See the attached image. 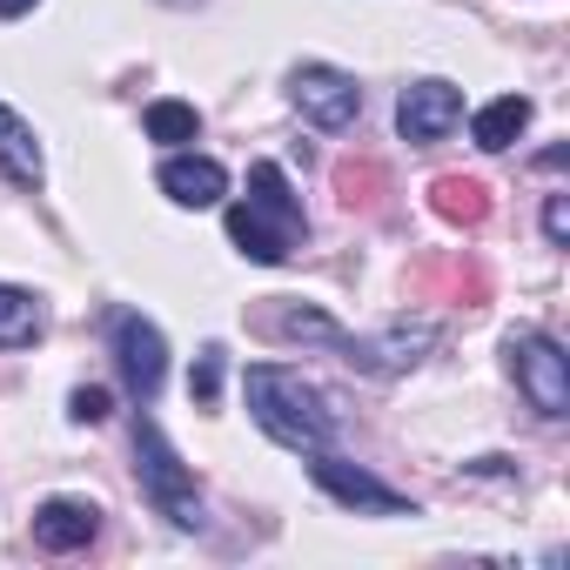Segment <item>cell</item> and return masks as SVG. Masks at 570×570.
<instances>
[{
  "mask_svg": "<svg viewBox=\"0 0 570 570\" xmlns=\"http://www.w3.org/2000/svg\"><path fill=\"white\" fill-rule=\"evenodd\" d=\"M222 363H228V350L208 343V350L195 356V370H188V396H195L202 410H215V396H222Z\"/></svg>",
  "mask_w": 570,
  "mask_h": 570,
  "instance_id": "cell-19",
  "label": "cell"
},
{
  "mask_svg": "<svg viewBox=\"0 0 570 570\" xmlns=\"http://www.w3.org/2000/svg\"><path fill=\"white\" fill-rule=\"evenodd\" d=\"M242 390H248V416H255L282 450H303V456H309V450H330V443H336V423H343V416H336V403H330L303 370L255 363Z\"/></svg>",
  "mask_w": 570,
  "mask_h": 570,
  "instance_id": "cell-1",
  "label": "cell"
},
{
  "mask_svg": "<svg viewBox=\"0 0 570 570\" xmlns=\"http://www.w3.org/2000/svg\"><path fill=\"white\" fill-rule=\"evenodd\" d=\"M430 208L443 222H456V228H483L490 222V188L476 175H436L430 181Z\"/></svg>",
  "mask_w": 570,
  "mask_h": 570,
  "instance_id": "cell-13",
  "label": "cell"
},
{
  "mask_svg": "<svg viewBox=\"0 0 570 570\" xmlns=\"http://www.w3.org/2000/svg\"><path fill=\"white\" fill-rule=\"evenodd\" d=\"M141 121H148V141H168V148L202 135V115H195L188 101H148V115H141Z\"/></svg>",
  "mask_w": 570,
  "mask_h": 570,
  "instance_id": "cell-17",
  "label": "cell"
},
{
  "mask_svg": "<svg viewBox=\"0 0 570 570\" xmlns=\"http://www.w3.org/2000/svg\"><path fill=\"white\" fill-rule=\"evenodd\" d=\"M423 282H443L450 303H483L490 296V275L476 262H450V268H423Z\"/></svg>",
  "mask_w": 570,
  "mask_h": 570,
  "instance_id": "cell-18",
  "label": "cell"
},
{
  "mask_svg": "<svg viewBox=\"0 0 570 570\" xmlns=\"http://www.w3.org/2000/svg\"><path fill=\"white\" fill-rule=\"evenodd\" d=\"M503 356H510V376H517V390L530 396L537 416H550V423L570 416V356L543 330H517L503 343Z\"/></svg>",
  "mask_w": 570,
  "mask_h": 570,
  "instance_id": "cell-4",
  "label": "cell"
},
{
  "mask_svg": "<svg viewBox=\"0 0 570 570\" xmlns=\"http://www.w3.org/2000/svg\"><path fill=\"white\" fill-rule=\"evenodd\" d=\"M530 128V101L523 95H503V101H490V108H476V121H470V135H476V148H490V155H503L517 135Z\"/></svg>",
  "mask_w": 570,
  "mask_h": 570,
  "instance_id": "cell-15",
  "label": "cell"
},
{
  "mask_svg": "<svg viewBox=\"0 0 570 570\" xmlns=\"http://www.w3.org/2000/svg\"><path fill=\"white\" fill-rule=\"evenodd\" d=\"M309 476L336 497V503H350V510H376V517H416V503L403 497V490H390V483H376L370 470H356L350 456H336V450H309Z\"/></svg>",
  "mask_w": 570,
  "mask_h": 570,
  "instance_id": "cell-7",
  "label": "cell"
},
{
  "mask_svg": "<svg viewBox=\"0 0 570 570\" xmlns=\"http://www.w3.org/2000/svg\"><path fill=\"white\" fill-rule=\"evenodd\" d=\"M543 235H550V242H570V202H563V195L543 202Z\"/></svg>",
  "mask_w": 570,
  "mask_h": 570,
  "instance_id": "cell-21",
  "label": "cell"
},
{
  "mask_svg": "<svg viewBox=\"0 0 570 570\" xmlns=\"http://www.w3.org/2000/svg\"><path fill=\"white\" fill-rule=\"evenodd\" d=\"M135 470H141L148 503H155L175 530H202V490H195L188 463L168 450V436H161L155 416H135Z\"/></svg>",
  "mask_w": 570,
  "mask_h": 570,
  "instance_id": "cell-3",
  "label": "cell"
},
{
  "mask_svg": "<svg viewBox=\"0 0 570 570\" xmlns=\"http://www.w3.org/2000/svg\"><path fill=\"white\" fill-rule=\"evenodd\" d=\"M456 121H463V88H450V81H416V88H403V101H396V128H403V141H416V148H436Z\"/></svg>",
  "mask_w": 570,
  "mask_h": 570,
  "instance_id": "cell-9",
  "label": "cell"
},
{
  "mask_svg": "<svg viewBox=\"0 0 570 570\" xmlns=\"http://www.w3.org/2000/svg\"><path fill=\"white\" fill-rule=\"evenodd\" d=\"M108 350H115V370H121L128 396L155 403V390L168 383V343H161V330L148 316H135V309H115L108 316Z\"/></svg>",
  "mask_w": 570,
  "mask_h": 570,
  "instance_id": "cell-5",
  "label": "cell"
},
{
  "mask_svg": "<svg viewBox=\"0 0 570 570\" xmlns=\"http://www.w3.org/2000/svg\"><path fill=\"white\" fill-rule=\"evenodd\" d=\"M161 195L181 202V208H215L228 195V168L208 161V155H168L161 161Z\"/></svg>",
  "mask_w": 570,
  "mask_h": 570,
  "instance_id": "cell-11",
  "label": "cell"
},
{
  "mask_svg": "<svg viewBox=\"0 0 570 570\" xmlns=\"http://www.w3.org/2000/svg\"><path fill=\"white\" fill-rule=\"evenodd\" d=\"M95 537H101V510H95V503H81V497H48V503L35 510V543H41V550H55V557L88 550Z\"/></svg>",
  "mask_w": 570,
  "mask_h": 570,
  "instance_id": "cell-10",
  "label": "cell"
},
{
  "mask_svg": "<svg viewBox=\"0 0 570 570\" xmlns=\"http://www.w3.org/2000/svg\"><path fill=\"white\" fill-rule=\"evenodd\" d=\"M68 416H75V423H101V416H108V390H75V396H68Z\"/></svg>",
  "mask_w": 570,
  "mask_h": 570,
  "instance_id": "cell-20",
  "label": "cell"
},
{
  "mask_svg": "<svg viewBox=\"0 0 570 570\" xmlns=\"http://www.w3.org/2000/svg\"><path fill=\"white\" fill-rule=\"evenodd\" d=\"M0 168H8L14 188H41V175H48L41 141H35V128H28L14 108H0Z\"/></svg>",
  "mask_w": 570,
  "mask_h": 570,
  "instance_id": "cell-12",
  "label": "cell"
},
{
  "mask_svg": "<svg viewBox=\"0 0 570 570\" xmlns=\"http://www.w3.org/2000/svg\"><path fill=\"white\" fill-rule=\"evenodd\" d=\"M41 330H48L41 303L28 289H14V282H0V350H28Z\"/></svg>",
  "mask_w": 570,
  "mask_h": 570,
  "instance_id": "cell-16",
  "label": "cell"
},
{
  "mask_svg": "<svg viewBox=\"0 0 570 570\" xmlns=\"http://www.w3.org/2000/svg\"><path fill=\"white\" fill-rule=\"evenodd\" d=\"M289 101H296V115H303L309 128H323V135H343V128L363 115V88H356L343 68H330V61L296 68V75H289Z\"/></svg>",
  "mask_w": 570,
  "mask_h": 570,
  "instance_id": "cell-6",
  "label": "cell"
},
{
  "mask_svg": "<svg viewBox=\"0 0 570 570\" xmlns=\"http://www.w3.org/2000/svg\"><path fill=\"white\" fill-rule=\"evenodd\" d=\"M436 336H443L436 323H396L383 336H350L343 343V363H356L370 376H396V370H416L423 350H436Z\"/></svg>",
  "mask_w": 570,
  "mask_h": 570,
  "instance_id": "cell-8",
  "label": "cell"
},
{
  "mask_svg": "<svg viewBox=\"0 0 570 570\" xmlns=\"http://www.w3.org/2000/svg\"><path fill=\"white\" fill-rule=\"evenodd\" d=\"M383 195H390V168L383 161H370V155H350V161H336V202L356 215H370V208H383Z\"/></svg>",
  "mask_w": 570,
  "mask_h": 570,
  "instance_id": "cell-14",
  "label": "cell"
},
{
  "mask_svg": "<svg viewBox=\"0 0 570 570\" xmlns=\"http://www.w3.org/2000/svg\"><path fill=\"white\" fill-rule=\"evenodd\" d=\"M41 0H0V21H21V14H35Z\"/></svg>",
  "mask_w": 570,
  "mask_h": 570,
  "instance_id": "cell-22",
  "label": "cell"
},
{
  "mask_svg": "<svg viewBox=\"0 0 570 570\" xmlns=\"http://www.w3.org/2000/svg\"><path fill=\"white\" fill-rule=\"evenodd\" d=\"M303 235H309V215H303L289 175L275 161H248V202L228 208V242L248 262H289Z\"/></svg>",
  "mask_w": 570,
  "mask_h": 570,
  "instance_id": "cell-2",
  "label": "cell"
}]
</instances>
